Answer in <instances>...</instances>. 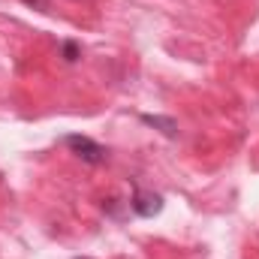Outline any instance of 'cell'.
Returning <instances> with one entry per match:
<instances>
[{"instance_id": "obj_1", "label": "cell", "mask_w": 259, "mask_h": 259, "mask_svg": "<svg viewBox=\"0 0 259 259\" xmlns=\"http://www.w3.org/2000/svg\"><path fill=\"white\" fill-rule=\"evenodd\" d=\"M66 148L81 160V163H88V166H103L106 160H109V148H103L100 142H94L91 136H78V133H69L61 139Z\"/></svg>"}, {"instance_id": "obj_3", "label": "cell", "mask_w": 259, "mask_h": 259, "mask_svg": "<svg viewBox=\"0 0 259 259\" xmlns=\"http://www.w3.org/2000/svg\"><path fill=\"white\" fill-rule=\"evenodd\" d=\"M139 121H142L145 127L157 130V133L166 136V139H178V136H181V130H178V121H175V118H166V115H139Z\"/></svg>"}, {"instance_id": "obj_5", "label": "cell", "mask_w": 259, "mask_h": 259, "mask_svg": "<svg viewBox=\"0 0 259 259\" xmlns=\"http://www.w3.org/2000/svg\"><path fill=\"white\" fill-rule=\"evenodd\" d=\"M121 205H124L121 199H106V202H103V211H106L109 217H115V220H121V217H124V214H121Z\"/></svg>"}, {"instance_id": "obj_2", "label": "cell", "mask_w": 259, "mask_h": 259, "mask_svg": "<svg viewBox=\"0 0 259 259\" xmlns=\"http://www.w3.org/2000/svg\"><path fill=\"white\" fill-rule=\"evenodd\" d=\"M130 211H133L136 217L151 220V217H157V214L163 211V196L154 193V190H142V187H136V190H133V199H130Z\"/></svg>"}, {"instance_id": "obj_4", "label": "cell", "mask_w": 259, "mask_h": 259, "mask_svg": "<svg viewBox=\"0 0 259 259\" xmlns=\"http://www.w3.org/2000/svg\"><path fill=\"white\" fill-rule=\"evenodd\" d=\"M61 55H64L66 64H75V61L81 58V49H78L72 39H66V42H61Z\"/></svg>"}, {"instance_id": "obj_6", "label": "cell", "mask_w": 259, "mask_h": 259, "mask_svg": "<svg viewBox=\"0 0 259 259\" xmlns=\"http://www.w3.org/2000/svg\"><path fill=\"white\" fill-rule=\"evenodd\" d=\"M27 6H33V9H39V12H49V0H24Z\"/></svg>"}]
</instances>
